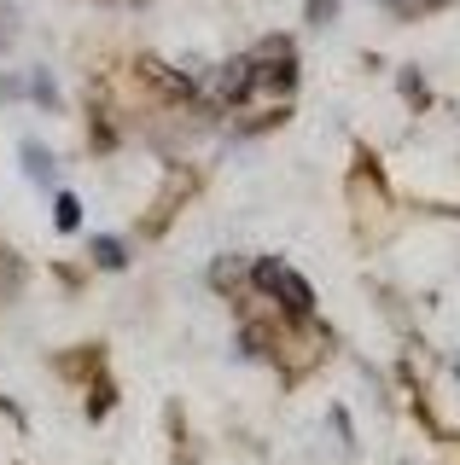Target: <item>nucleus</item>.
I'll return each instance as SVG.
<instances>
[{
  "mask_svg": "<svg viewBox=\"0 0 460 465\" xmlns=\"http://www.w3.org/2000/svg\"><path fill=\"white\" fill-rule=\"evenodd\" d=\"M256 285H268V291L285 302V309H297V314L309 309V285L297 280L292 268H280V262H263V268H256Z\"/></svg>",
  "mask_w": 460,
  "mask_h": 465,
  "instance_id": "f257e3e1",
  "label": "nucleus"
}]
</instances>
